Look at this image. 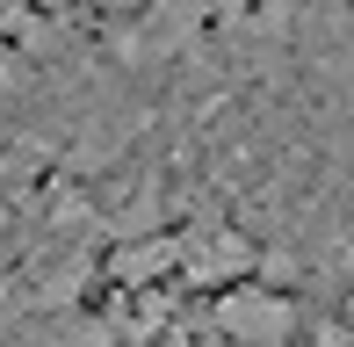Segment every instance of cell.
Wrapping results in <instances>:
<instances>
[{"label":"cell","instance_id":"1","mask_svg":"<svg viewBox=\"0 0 354 347\" xmlns=\"http://www.w3.org/2000/svg\"><path fill=\"white\" fill-rule=\"evenodd\" d=\"M210 326L217 333H232V340H289L304 326V311L289 304L282 290H261V282H217V297H210Z\"/></svg>","mask_w":354,"mask_h":347},{"label":"cell","instance_id":"2","mask_svg":"<svg viewBox=\"0 0 354 347\" xmlns=\"http://www.w3.org/2000/svg\"><path fill=\"white\" fill-rule=\"evenodd\" d=\"M347 319H354V297H347Z\"/></svg>","mask_w":354,"mask_h":347}]
</instances>
